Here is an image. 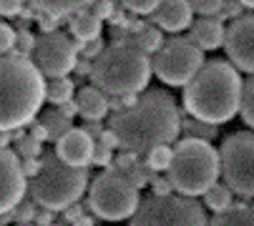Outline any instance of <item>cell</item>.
<instances>
[{"instance_id": "6da1fadb", "label": "cell", "mask_w": 254, "mask_h": 226, "mask_svg": "<svg viewBox=\"0 0 254 226\" xmlns=\"http://www.w3.org/2000/svg\"><path fill=\"white\" fill-rule=\"evenodd\" d=\"M181 113L171 93L151 88L141 93L133 106L111 113L108 128L119 138V148L133 156H146L156 146H171L179 136Z\"/></svg>"}, {"instance_id": "7a4b0ae2", "label": "cell", "mask_w": 254, "mask_h": 226, "mask_svg": "<svg viewBox=\"0 0 254 226\" xmlns=\"http://www.w3.org/2000/svg\"><path fill=\"white\" fill-rule=\"evenodd\" d=\"M242 78L232 63L206 60L196 75L184 86V108L191 118L219 126L229 123L239 113Z\"/></svg>"}, {"instance_id": "3957f363", "label": "cell", "mask_w": 254, "mask_h": 226, "mask_svg": "<svg viewBox=\"0 0 254 226\" xmlns=\"http://www.w3.org/2000/svg\"><path fill=\"white\" fill-rule=\"evenodd\" d=\"M46 103V81L33 60L0 56V131L25 128Z\"/></svg>"}, {"instance_id": "277c9868", "label": "cell", "mask_w": 254, "mask_h": 226, "mask_svg": "<svg viewBox=\"0 0 254 226\" xmlns=\"http://www.w3.org/2000/svg\"><path fill=\"white\" fill-rule=\"evenodd\" d=\"M88 78L106 96L141 93L151 81V60L124 38H116L91 60Z\"/></svg>"}, {"instance_id": "5b68a950", "label": "cell", "mask_w": 254, "mask_h": 226, "mask_svg": "<svg viewBox=\"0 0 254 226\" xmlns=\"http://www.w3.org/2000/svg\"><path fill=\"white\" fill-rule=\"evenodd\" d=\"M88 186V169L86 166H68L56 154H46L41 159V169L33 176L25 191L30 201L41 209L63 211L76 204Z\"/></svg>"}, {"instance_id": "8992f818", "label": "cell", "mask_w": 254, "mask_h": 226, "mask_svg": "<svg viewBox=\"0 0 254 226\" xmlns=\"http://www.w3.org/2000/svg\"><path fill=\"white\" fill-rule=\"evenodd\" d=\"M166 178L179 194L201 196L219 178V151L201 138H181L171 148Z\"/></svg>"}, {"instance_id": "52a82bcc", "label": "cell", "mask_w": 254, "mask_h": 226, "mask_svg": "<svg viewBox=\"0 0 254 226\" xmlns=\"http://www.w3.org/2000/svg\"><path fill=\"white\" fill-rule=\"evenodd\" d=\"M128 226H206V211L194 196H149L138 201Z\"/></svg>"}, {"instance_id": "ba28073f", "label": "cell", "mask_w": 254, "mask_h": 226, "mask_svg": "<svg viewBox=\"0 0 254 226\" xmlns=\"http://www.w3.org/2000/svg\"><path fill=\"white\" fill-rule=\"evenodd\" d=\"M138 206V191L124 173L108 166L88 186V209L106 221H124Z\"/></svg>"}, {"instance_id": "9c48e42d", "label": "cell", "mask_w": 254, "mask_h": 226, "mask_svg": "<svg viewBox=\"0 0 254 226\" xmlns=\"http://www.w3.org/2000/svg\"><path fill=\"white\" fill-rule=\"evenodd\" d=\"M219 171L232 194L254 199V133L237 131L222 141Z\"/></svg>"}, {"instance_id": "30bf717a", "label": "cell", "mask_w": 254, "mask_h": 226, "mask_svg": "<svg viewBox=\"0 0 254 226\" xmlns=\"http://www.w3.org/2000/svg\"><path fill=\"white\" fill-rule=\"evenodd\" d=\"M204 65V53L189 38H171L166 41L151 60V73L166 86H187L196 70Z\"/></svg>"}, {"instance_id": "8fae6325", "label": "cell", "mask_w": 254, "mask_h": 226, "mask_svg": "<svg viewBox=\"0 0 254 226\" xmlns=\"http://www.w3.org/2000/svg\"><path fill=\"white\" fill-rule=\"evenodd\" d=\"M78 63V43L65 33H46L35 38L33 65L41 70L43 78H63Z\"/></svg>"}, {"instance_id": "7c38bea8", "label": "cell", "mask_w": 254, "mask_h": 226, "mask_svg": "<svg viewBox=\"0 0 254 226\" xmlns=\"http://www.w3.org/2000/svg\"><path fill=\"white\" fill-rule=\"evenodd\" d=\"M224 48L234 68L254 73V15H239L224 28Z\"/></svg>"}, {"instance_id": "4fadbf2b", "label": "cell", "mask_w": 254, "mask_h": 226, "mask_svg": "<svg viewBox=\"0 0 254 226\" xmlns=\"http://www.w3.org/2000/svg\"><path fill=\"white\" fill-rule=\"evenodd\" d=\"M25 176L20 171V159L15 151L0 148V216L8 214L25 196Z\"/></svg>"}, {"instance_id": "5bb4252c", "label": "cell", "mask_w": 254, "mask_h": 226, "mask_svg": "<svg viewBox=\"0 0 254 226\" xmlns=\"http://www.w3.org/2000/svg\"><path fill=\"white\" fill-rule=\"evenodd\" d=\"M93 146H96V141L83 128H68L56 141V151H53V154L61 161H65L68 166H88L91 156H93Z\"/></svg>"}, {"instance_id": "9a60e30c", "label": "cell", "mask_w": 254, "mask_h": 226, "mask_svg": "<svg viewBox=\"0 0 254 226\" xmlns=\"http://www.w3.org/2000/svg\"><path fill=\"white\" fill-rule=\"evenodd\" d=\"M151 20L156 23L159 30H169V33H179L191 25L194 13L189 8L187 0H161V3L154 8Z\"/></svg>"}, {"instance_id": "2e32d148", "label": "cell", "mask_w": 254, "mask_h": 226, "mask_svg": "<svg viewBox=\"0 0 254 226\" xmlns=\"http://www.w3.org/2000/svg\"><path fill=\"white\" fill-rule=\"evenodd\" d=\"M189 28H191L189 41L199 51H216L224 43V23L219 18H199L191 20Z\"/></svg>"}, {"instance_id": "e0dca14e", "label": "cell", "mask_w": 254, "mask_h": 226, "mask_svg": "<svg viewBox=\"0 0 254 226\" xmlns=\"http://www.w3.org/2000/svg\"><path fill=\"white\" fill-rule=\"evenodd\" d=\"M73 101L78 106V116L86 121H101L108 116V96L96 86H81Z\"/></svg>"}, {"instance_id": "ac0fdd59", "label": "cell", "mask_w": 254, "mask_h": 226, "mask_svg": "<svg viewBox=\"0 0 254 226\" xmlns=\"http://www.w3.org/2000/svg\"><path fill=\"white\" fill-rule=\"evenodd\" d=\"M121 38L133 48H138L141 53H156L164 46V33L151 23H131L126 28V35Z\"/></svg>"}, {"instance_id": "d6986e66", "label": "cell", "mask_w": 254, "mask_h": 226, "mask_svg": "<svg viewBox=\"0 0 254 226\" xmlns=\"http://www.w3.org/2000/svg\"><path fill=\"white\" fill-rule=\"evenodd\" d=\"M68 33L73 35L76 43H91V41H96V38H101V20L88 8H83L78 13H70Z\"/></svg>"}, {"instance_id": "ffe728a7", "label": "cell", "mask_w": 254, "mask_h": 226, "mask_svg": "<svg viewBox=\"0 0 254 226\" xmlns=\"http://www.w3.org/2000/svg\"><path fill=\"white\" fill-rule=\"evenodd\" d=\"M206 226H254V206L232 204L222 211H216Z\"/></svg>"}, {"instance_id": "44dd1931", "label": "cell", "mask_w": 254, "mask_h": 226, "mask_svg": "<svg viewBox=\"0 0 254 226\" xmlns=\"http://www.w3.org/2000/svg\"><path fill=\"white\" fill-rule=\"evenodd\" d=\"M28 3L35 10H43V13H53V15H70V13H78L83 8H88L96 0H28Z\"/></svg>"}, {"instance_id": "7402d4cb", "label": "cell", "mask_w": 254, "mask_h": 226, "mask_svg": "<svg viewBox=\"0 0 254 226\" xmlns=\"http://www.w3.org/2000/svg\"><path fill=\"white\" fill-rule=\"evenodd\" d=\"M204 204H206V209H211V211L216 214V211H222V209H227V206L234 204V194L229 191L227 183L214 181L206 191H204Z\"/></svg>"}, {"instance_id": "603a6c76", "label": "cell", "mask_w": 254, "mask_h": 226, "mask_svg": "<svg viewBox=\"0 0 254 226\" xmlns=\"http://www.w3.org/2000/svg\"><path fill=\"white\" fill-rule=\"evenodd\" d=\"M73 91H76V86L68 75H63V78H51L46 83V101L53 103V106H61V103L73 98Z\"/></svg>"}, {"instance_id": "cb8c5ba5", "label": "cell", "mask_w": 254, "mask_h": 226, "mask_svg": "<svg viewBox=\"0 0 254 226\" xmlns=\"http://www.w3.org/2000/svg\"><path fill=\"white\" fill-rule=\"evenodd\" d=\"M41 126L46 128V133H48V141H58L68 128H73L70 126V118H65V116H61V113L53 108V111H46L43 116H41Z\"/></svg>"}, {"instance_id": "d4e9b609", "label": "cell", "mask_w": 254, "mask_h": 226, "mask_svg": "<svg viewBox=\"0 0 254 226\" xmlns=\"http://www.w3.org/2000/svg\"><path fill=\"white\" fill-rule=\"evenodd\" d=\"M179 131H184L187 133V138H201V141H214L216 138V126H211V123H204V121H196V118H181V126H179Z\"/></svg>"}, {"instance_id": "484cf974", "label": "cell", "mask_w": 254, "mask_h": 226, "mask_svg": "<svg viewBox=\"0 0 254 226\" xmlns=\"http://www.w3.org/2000/svg\"><path fill=\"white\" fill-rule=\"evenodd\" d=\"M35 211H38V209H35V204L30 199H20L8 214L0 216V221H3V224H8V221H13V224H33Z\"/></svg>"}, {"instance_id": "4316f807", "label": "cell", "mask_w": 254, "mask_h": 226, "mask_svg": "<svg viewBox=\"0 0 254 226\" xmlns=\"http://www.w3.org/2000/svg\"><path fill=\"white\" fill-rule=\"evenodd\" d=\"M239 111L247 126L254 128V73L242 83V96H239Z\"/></svg>"}, {"instance_id": "83f0119b", "label": "cell", "mask_w": 254, "mask_h": 226, "mask_svg": "<svg viewBox=\"0 0 254 226\" xmlns=\"http://www.w3.org/2000/svg\"><path fill=\"white\" fill-rule=\"evenodd\" d=\"M119 173H124L126 178H128V183L136 188V191H141L143 186H149V176H151V169L146 166V164H141L138 159L133 161V164H128L126 169H121Z\"/></svg>"}, {"instance_id": "f1b7e54d", "label": "cell", "mask_w": 254, "mask_h": 226, "mask_svg": "<svg viewBox=\"0 0 254 226\" xmlns=\"http://www.w3.org/2000/svg\"><path fill=\"white\" fill-rule=\"evenodd\" d=\"M43 143L38 138H33L30 133H20L15 138V156L18 159H41Z\"/></svg>"}, {"instance_id": "f546056e", "label": "cell", "mask_w": 254, "mask_h": 226, "mask_svg": "<svg viewBox=\"0 0 254 226\" xmlns=\"http://www.w3.org/2000/svg\"><path fill=\"white\" fill-rule=\"evenodd\" d=\"M146 164L154 173H159V171H166L169 169V164H171V148L169 146H156V148H151L149 154H146Z\"/></svg>"}, {"instance_id": "4dcf8cb0", "label": "cell", "mask_w": 254, "mask_h": 226, "mask_svg": "<svg viewBox=\"0 0 254 226\" xmlns=\"http://www.w3.org/2000/svg\"><path fill=\"white\" fill-rule=\"evenodd\" d=\"M187 3H189L191 13H199L201 18H216L224 0H187Z\"/></svg>"}, {"instance_id": "1f68e13d", "label": "cell", "mask_w": 254, "mask_h": 226, "mask_svg": "<svg viewBox=\"0 0 254 226\" xmlns=\"http://www.w3.org/2000/svg\"><path fill=\"white\" fill-rule=\"evenodd\" d=\"M161 3V0H121V5L128 10V13H136V15H151L154 8Z\"/></svg>"}, {"instance_id": "d6a6232c", "label": "cell", "mask_w": 254, "mask_h": 226, "mask_svg": "<svg viewBox=\"0 0 254 226\" xmlns=\"http://www.w3.org/2000/svg\"><path fill=\"white\" fill-rule=\"evenodd\" d=\"M33 46H35V38H33V33H28V30H20V33H15V56H20V58H25V56H30L33 53Z\"/></svg>"}, {"instance_id": "836d02e7", "label": "cell", "mask_w": 254, "mask_h": 226, "mask_svg": "<svg viewBox=\"0 0 254 226\" xmlns=\"http://www.w3.org/2000/svg\"><path fill=\"white\" fill-rule=\"evenodd\" d=\"M91 164L93 166H103V169H108L114 164V151L108 148V146H103V143H98L96 141V146H93V156H91Z\"/></svg>"}, {"instance_id": "e575fe53", "label": "cell", "mask_w": 254, "mask_h": 226, "mask_svg": "<svg viewBox=\"0 0 254 226\" xmlns=\"http://www.w3.org/2000/svg\"><path fill=\"white\" fill-rule=\"evenodd\" d=\"M149 186H151L154 196H166V194H171V191H174L171 181H169V178H164L161 173H154V171H151V176H149Z\"/></svg>"}, {"instance_id": "d590c367", "label": "cell", "mask_w": 254, "mask_h": 226, "mask_svg": "<svg viewBox=\"0 0 254 226\" xmlns=\"http://www.w3.org/2000/svg\"><path fill=\"white\" fill-rule=\"evenodd\" d=\"M15 46V30L8 23H0V56L10 53Z\"/></svg>"}, {"instance_id": "8d00e7d4", "label": "cell", "mask_w": 254, "mask_h": 226, "mask_svg": "<svg viewBox=\"0 0 254 226\" xmlns=\"http://www.w3.org/2000/svg\"><path fill=\"white\" fill-rule=\"evenodd\" d=\"M91 13L103 23L114 15V0H96V3H91Z\"/></svg>"}, {"instance_id": "74e56055", "label": "cell", "mask_w": 254, "mask_h": 226, "mask_svg": "<svg viewBox=\"0 0 254 226\" xmlns=\"http://www.w3.org/2000/svg\"><path fill=\"white\" fill-rule=\"evenodd\" d=\"M242 10H244V5L239 3V0H224V3H222V10H219V15H216V18H219L222 23H224V18H239L242 15Z\"/></svg>"}, {"instance_id": "f35d334b", "label": "cell", "mask_w": 254, "mask_h": 226, "mask_svg": "<svg viewBox=\"0 0 254 226\" xmlns=\"http://www.w3.org/2000/svg\"><path fill=\"white\" fill-rule=\"evenodd\" d=\"M106 46H103V41L101 38H96V41H91V43H78V53L86 58V60H93L101 51H103Z\"/></svg>"}, {"instance_id": "ab89813d", "label": "cell", "mask_w": 254, "mask_h": 226, "mask_svg": "<svg viewBox=\"0 0 254 226\" xmlns=\"http://www.w3.org/2000/svg\"><path fill=\"white\" fill-rule=\"evenodd\" d=\"M25 0H0V15L3 18H15L20 15Z\"/></svg>"}, {"instance_id": "60d3db41", "label": "cell", "mask_w": 254, "mask_h": 226, "mask_svg": "<svg viewBox=\"0 0 254 226\" xmlns=\"http://www.w3.org/2000/svg\"><path fill=\"white\" fill-rule=\"evenodd\" d=\"M38 23H41V30L43 33H56V28H58V23H61V15H53V13H43V10H38Z\"/></svg>"}, {"instance_id": "b9f144b4", "label": "cell", "mask_w": 254, "mask_h": 226, "mask_svg": "<svg viewBox=\"0 0 254 226\" xmlns=\"http://www.w3.org/2000/svg\"><path fill=\"white\" fill-rule=\"evenodd\" d=\"M38 169H41V159H20V171H23V176L28 178H33L35 173H38Z\"/></svg>"}, {"instance_id": "7bdbcfd3", "label": "cell", "mask_w": 254, "mask_h": 226, "mask_svg": "<svg viewBox=\"0 0 254 226\" xmlns=\"http://www.w3.org/2000/svg\"><path fill=\"white\" fill-rule=\"evenodd\" d=\"M56 111L61 113V116L70 118V121H73V118L78 116V106H76V101H73V98H70V101H65V103H61V106H56Z\"/></svg>"}, {"instance_id": "ee69618b", "label": "cell", "mask_w": 254, "mask_h": 226, "mask_svg": "<svg viewBox=\"0 0 254 226\" xmlns=\"http://www.w3.org/2000/svg\"><path fill=\"white\" fill-rule=\"evenodd\" d=\"M98 143H103V146H108V148H119V138H116V133L111 131V128H103V133L98 136Z\"/></svg>"}, {"instance_id": "f6af8a7d", "label": "cell", "mask_w": 254, "mask_h": 226, "mask_svg": "<svg viewBox=\"0 0 254 226\" xmlns=\"http://www.w3.org/2000/svg\"><path fill=\"white\" fill-rule=\"evenodd\" d=\"M63 211H65V221H68V224H73L78 216H83V214H86V209H83L78 201H76V204H70V206H68V209H63Z\"/></svg>"}, {"instance_id": "bcb514c9", "label": "cell", "mask_w": 254, "mask_h": 226, "mask_svg": "<svg viewBox=\"0 0 254 226\" xmlns=\"http://www.w3.org/2000/svg\"><path fill=\"white\" fill-rule=\"evenodd\" d=\"M35 226H48V224H53V211L51 209H43V211H35Z\"/></svg>"}, {"instance_id": "7dc6e473", "label": "cell", "mask_w": 254, "mask_h": 226, "mask_svg": "<svg viewBox=\"0 0 254 226\" xmlns=\"http://www.w3.org/2000/svg\"><path fill=\"white\" fill-rule=\"evenodd\" d=\"M83 131H86L91 138H96V141H98V136L103 133V126H101V121H86Z\"/></svg>"}, {"instance_id": "c3c4849f", "label": "cell", "mask_w": 254, "mask_h": 226, "mask_svg": "<svg viewBox=\"0 0 254 226\" xmlns=\"http://www.w3.org/2000/svg\"><path fill=\"white\" fill-rule=\"evenodd\" d=\"M30 136H33V138H38L41 143L48 141V133H46V128L41 126V121H33V126H30Z\"/></svg>"}, {"instance_id": "681fc988", "label": "cell", "mask_w": 254, "mask_h": 226, "mask_svg": "<svg viewBox=\"0 0 254 226\" xmlns=\"http://www.w3.org/2000/svg\"><path fill=\"white\" fill-rule=\"evenodd\" d=\"M70 226H96V221H93V216H88V214H83V216H78Z\"/></svg>"}, {"instance_id": "f907efd6", "label": "cell", "mask_w": 254, "mask_h": 226, "mask_svg": "<svg viewBox=\"0 0 254 226\" xmlns=\"http://www.w3.org/2000/svg\"><path fill=\"white\" fill-rule=\"evenodd\" d=\"M73 70H76L78 75H88V73H91V60H86V58H83L81 63H76V68H73Z\"/></svg>"}, {"instance_id": "816d5d0a", "label": "cell", "mask_w": 254, "mask_h": 226, "mask_svg": "<svg viewBox=\"0 0 254 226\" xmlns=\"http://www.w3.org/2000/svg\"><path fill=\"white\" fill-rule=\"evenodd\" d=\"M10 131H0V148H8L10 146Z\"/></svg>"}, {"instance_id": "f5cc1de1", "label": "cell", "mask_w": 254, "mask_h": 226, "mask_svg": "<svg viewBox=\"0 0 254 226\" xmlns=\"http://www.w3.org/2000/svg\"><path fill=\"white\" fill-rule=\"evenodd\" d=\"M239 3H242L244 8H252V10H254V0H239Z\"/></svg>"}, {"instance_id": "db71d44e", "label": "cell", "mask_w": 254, "mask_h": 226, "mask_svg": "<svg viewBox=\"0 0 254 226\" xmlns=\"http://www.w3.org/2000/svg\"><path fill=\"white\" fill-rule=\"evenodd\" d=\"M13 226H35V224H13Z\"/></svg>"}, {"instance_id": "11a10c76", "label": "cell", "mask_w": 254, "mask_h": 226, "mask_svg": "<svg viewBox=\"0 0 254 226\" xmlns=\"http://www.w3.org/2000/svg\"><path fill=\"white\" fill-rule=\"evenodd\" d=\"M0 226H5V224H3V221H0Z\"/></svg>"}]
</instances>
